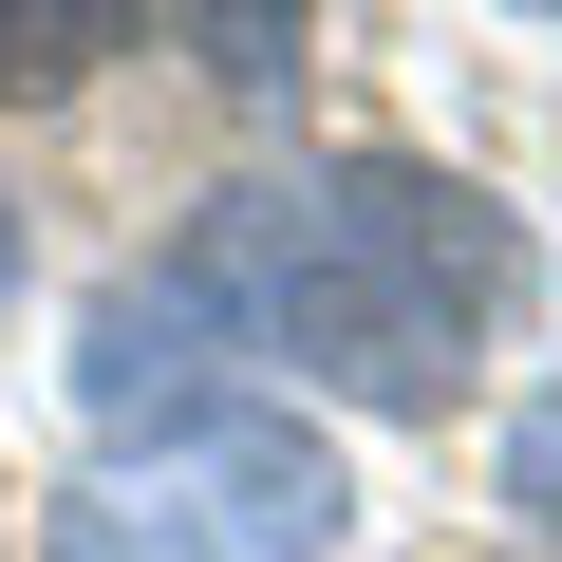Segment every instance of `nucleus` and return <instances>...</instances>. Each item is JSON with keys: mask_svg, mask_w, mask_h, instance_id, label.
Returning a JSON list of instances; mask_svg holds the SVG:
<instances>
[{"mask_svg": "<svg viewBox=\"0 0 562 562\" xmlns=\"http://www.w3.org/2000/svg\"><path fill=\"white\" fill-rule=\"evenodd\" d=\"M506 281H525L506 206L413 169V150H338L301 188H225L188 225V301L225 338H262V357H301L357 413H450L487 319H506Z\"/></svg>", "mask_w": 562, "mask_h": 562, "instance_id": "1", "label": "nucleus"}, {"mask_svg": "<svg viewBox=\"0 0 562 562\" xmlns=\"http://www.w3.org/2000/svg\"><path fill=\"white\" fill-rule=\"evenodd\" d=\"M0 301H20V206H0Z\"/></svg>", "mask_w": 562, "mask_h": 562, "instance_id": "5", "label": "nucleus"}, {"mask_svg": "<svg viewBox=\"0 0 562 562\" xmlns=\"http://www.w3.org/2000/svg\"><path fill=\"white\" fill-rule=\"evenodd\" d=\"M338 543H357L338 450L262 394H206L150 450H94L38 506V562H338Z\"/></svg>", "mask_w": 562, "mask_h": 562, "instance_id": "2", "label": "nucleus"}, {"mask_svg": "<svg viewBox=\"0 0 562 562\" xmlns=\"http://www.w3.org/2000/svg\"><path fill=\"white\" fill-rule=\"evenodd\" d=\"M506 506H525V525L562 543V375H543V394L506 413Z\"/></svg>", "mask_w": 562, "mask_h": 562, "instance_id": "4", "label": "nucleus"}, {"mask_svg": "<svg viewBox=\"0 0 562 562\" xmlns=\"http://www.w3.org/2000/svg\"><path fill=\"white\" fill-rule=\"evenodd\" d=\"M132 0H0V94H76L94 57H132Z\"/></svg>", "mask_w": 562, "mask_h": 562, "instance_id": "3", "label": "nucleus"}]
</instances>
